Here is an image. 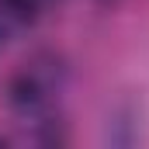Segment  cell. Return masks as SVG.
Segmentation results:
<instances>
[{
  "label": "cell",
  "mask_w": 149,
  "mask_h": 149,
  "mask_svg": "<svg viewBox=\"0 0 149 149\" xmlns=\"http://www.w3.org/2000/svg\"><path fill=\"white\" fill-rule=\"evenodd\" d=\"M0 31H3V24H0Z\"/></svg>",
  "instance_id": "3"
},
{
  "label": "cell",
  "mask_w": 149,
  "mask_h": 149,
  "mask_svg": "<svg viewBox=\"0 0 149 149\" xmlns=\"http://www.w3.org/2000/svg\"><path fill=\"white\" fill-rule=\"evenodd\" d=\"M52 7H56V0H0V24L3 28H31Z\"/></svg>",
  "instance_id": "2"
},
{
  "label": "cell",
  "mask_w": 149,
  "mask_h": 149,
  "mask_svg": "<svg viewBox=\"0 0 149 149\" xmlns=\"http://www.w3.org/2000/svg\"><path fill=\"white\" fill-rule=\"evenodd\" d=\"M59 90H63V80L56 63L49 59H35V63H24L14 80H10V108L21 121L28 125H56V114H59Z\"/></svg>",
  "instance_id": "1"
}]
</instances>
